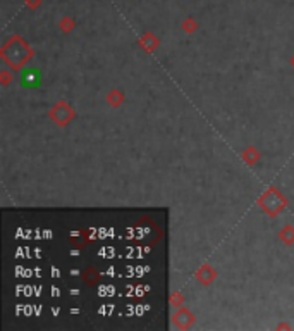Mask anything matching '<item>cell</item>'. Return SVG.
<instances>
[{
	"label": "cell",
	"instance_id": "1",
	"mask_svg": "<svg viewBox=\"0 0 294 331\" xmlns=\"http://www.w3.org/2000/svg\"><path fill=\"white\" fill-rule=\"evenodd\" d=\"M19 81H21V86H24V88H38L40 83H42V73L36 67H26V69L21 71Z\"/></svg>",
	"mask_w": 294,
	"mask_h": 331
}]
</instances>
